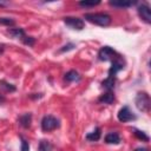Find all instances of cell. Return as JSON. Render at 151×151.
I'll return each mask as SVG.
<instances>
[{
  "label": "cell",
  "instance_id": "obj_23",
  "mask_svg": "<svg viewBox=\"0 0 151 151\" xmlns=\"http://www.w3.org/2000/svg\"><path fill=\"white\" fill-rule=\"evenodd\" d=\"M21 41H22L25 45H27V46H33L34 42H35V39H34L33 37H27V35H26Z\"/></svg>",
  "mask_w": 151,
  "mask_h": 151
},
{
  "label": "cell",
  "instance_id": "obj_6",
  "mask_svg": "<svg viewBox=\"0 0 151 151\" xmlns=\"http://www.w3.org/2000/svg\"><path fill=\"white\" fill-rule=\"evenodd\" d=\"M117 118L119 122L122 123H126V122H131V120H134L136 119V116L132 113V111L130 110L129 106H123L118 113H117Z\"/></svg>",
  "mask_w": 151,
  "mask_h": 151
},
{
  "label": "cell",
  "instance_id": "obj_10",
  "mask_svg": "<svg viewBox=\"0 0 151 151\" xmlns=\"http://www.w3.org/2000/svg\"><path fill=\"white\" fill-rule=\"evenodd\" d=\"M18 123L20 126H22L24 129H28L31 126L32 123V113H24L18 118Z\"/></svg>",
  "mask_w": 151,
  "mask_h": 151
},
{
  "label": "cell",
  "instance_id": "obj_27",
  "mask_svg": "<svg viewBox=\"0 0 151 151\" xmlns=\"http://www.w3.org/2000/svg\"><path fill=\"white\" fill-rule=\"evenodd\" d=\"M4 52V45H0V54Z\"/></svg>",
  "mask_w": 151,
  "mask_h": 151
},
{
  "label": "cell",
  "instance_id": "obj_16",
  "mask_svg": "<svg viewBox=\"0 0 151 151\" xmlns=\"http://www.w3.org/2000/svg\"><path fill=\"white\" fill-rule=\"evenodd\" d=\"M114 84H116V77H107L106 79H104L101 81L103 87L106 88L107 91H111L114 87Z\"/></svg>",
  "mask_w": 151,
  "mask_h": 151
},
{
  "label": "cell",
  "instance_id": "obj_24",
  "mask_svg": "<svg viewBox=\"0 0 151 151\" xmlns=\"http://www.w3.org/2000/svg\"><path fill=\"white\" fill-rule=\"evenodd\" d=\"M20 138H21V151H29V144H28V142L22 136H20Z\"/></svg>",
  "mask_w": 151,
  "mask_h": 151
},
{
  "label": "cell",
  "instance_id": "obj_13",
  "mask_svg": "<svg viewBox=\"0 0 151 151\" xmlns=\"http://www.w3.org/2000/svg\"><path fill=\"white\" fill-rule=\"evenodd\" d=\"M98 101L101 103V104H112L114 101V94L111 92V91H107L106 93L101 94L99 98H98Z\"/></svg>",
  "mask_w": 151,
  "mask_h": 151
},
{
  "label": "cell",
  "instance_id": "obj_5",
  "mask_svg": "<svg viewBox=\"0 0 151 151\" xmlns=\"http://www.w3.org/2000/svg\"><path fill=\"white\" fill-rule=\"evenodd\" d=\"M64 22L68 27H71L72 29L80 31V29H83L85 27V21L83 19H80V18H77V17H65L64 18Z\"/></svg>",
  "mask_w": 151,
  "mask_h": 151
},
{
  "label": "cell",
  "instance_id": "obj_8",
  "mask_svg": "<svg viewBox=\"0 0 151 151\" xmlns=\"http://www.w3.org/2000/svg\"><path fill=\"white\" fill-rule=\"evenodd\" d=\"M137 12L142 20H144L146 24H151V9L147 4L143 2L142 5H139L137 7Z\"/></svg>",
  "mask_w": 151,
  "mask_h": 151
},
{
  "label": "cell",
  "instance_id": "obj_19",
  "mask_svg": "<svg viewBox=\"0 0 151 151\" xmlns=\"http://www.w3.org/2000/svg\"><path fill=\"white\" fill-rule=\"evenodd\" d=\"M0 87H1L4 91H6V92H14V91L17 90L14 85L7 83L6 80H0Z\"/></svg>",
  "mask_w": 151,
  "mask_h": 151
},
{
  "label": "cell",
  "instance_id": "obj_11",
  "mask_svg": "<svg viewBox=\"0 0 151 151\" xmlns=\"http://www.w3.org/2000/svg\"><path fill=\"white\" fill-rule=\"evenodd\" d=\"M110 6L117 7V8H127V7H132L133 5H136V1H125V0H111Z\"/></svg>",
  "mask_w": 151,
  "mask_h": 151
},
{
  "label": "cell",
  "instance_id": "obj_4",
  "mask_svg": "<svg viewBox=\"0 0 151 151\" xmlns=\"http://www.w3.org/2000/svg\"><path fill=\"white\" fill-rule=\"evenodd\" d=\"M118 55V53L110 46H103L99 52H98V58L101 61H107V60H113Z\"/></svg>",
  "mask_w": 151,
  "mask_h": 151
},
{
  "label": "cell",
  "instance_id": "obj_9",
  "mask_svg": "<svg viewBox=\"0 0 151 151\" xmlns=\"http://www.w3.org/2000/svg\"><path fill=\"white\" fill-rule=\"evenodd\" d=\"M80 79L81 78H80L79 73L76 70H70L64 76V80L67 81V83H78V81H80Z\"/></svg>",
  "mask_w": 151,
  "mask_h": 151
},
{
  "label": "cell",
  "instance_id": "obj_18",
  "mask_svg": "<svg viewBox=\"0 0 151 151\" xmlns=\"http://www.w3.org/2000/svg\"><path fill=\"white\" fill-rule=\"evenodd\" d=\"M133 134L138 138V139H140L142 142H149L150 140V138H149V136L144 132V131H140V130H137V129H133Z\"/></svg>",
  "mask_w": 151,
  "mask_h": 151
},
{
  "label": "cell",
  "instance_id": "obj_26",
  "mask_svg": "<svg viewBox=\"0 0 151 151\" xmlns=\"http://www.w3.org/2000/svg\"><path fill=\"white\" fill-rule=\"evenodd\" d=\"M134 151H149V149H146V147H137V149H134Z\"/></svg>",
  "mask_w": 151,
  "mask_h": 151
},
{
  "label": "cell",
  "instance_id": "obj_17",
  "mask_svg": "<svg viewBox=\"0 0 151 151\" xmlns=\"http://www.w3.org/2000/svg\"><path fill=\"white\" fill-rule=\"evenodd\" d=\"M38 151H53V145L50 140H46V139H42L40 140L39 143V149Z\"/></svg>",
  "mask_w": 151,
  "mask_h": 151
},
{
  "label": "cell",
  "instance_id": "obj_14",
  "mask_svg": "<svg viewBox=\"0 0 151 151\" xmlns=\"http://www.w3.org/2000/svg\"><path fill=\"white\" fill-rule=\"evenodd\" d=\"M8 33H9V35H12V37L15 38V39H21V40H22V39L26 37V33H25L24 28H20V27L11 28V29L8 31Z\"/></svg>",
  "mask_w": 151,
  "mask_h": 151
},
{
  "label": "cell",
  "instance_id": "obj_1",
  "mask_svg": "<svg viewBox=\"0 0 151 151\" xmlns=\"http://www.w3.org/2000/svg\"><path fill=\"white\" fill-rule=\"evenodd\" d=\"M84 19L87 20L88 22H92L94 25L101 26V27H106L111 24V15L104 12H99V13H86L84 15Z\"/></svg>",
  "mask_w": 151,
  "mask_h": 151
},
{
  "label": "cell",
  "instance_id": "obj_21",
  "mask_svg": "<svg viewBox=\"0 0 151 151\" xmlns=\"http://www.w3.org/2000/svg\"><path fill=\"white\" fill-rule=\"evenodd\" d=\"M15 24V21L12 18H0V25H5V26H13Z\"/></svg>",
  "mask_w": 151,
  "mask_h": 151
},
{
  "label": "cell",
  "instance_id": "obj_12",
  "mask_svg": "<svg viewBox=\"0 0 151 151\" xmlns=\"http://www.w3.org/2000/svg\"><path fill=\"white\" fill-rule=\"evenodd\" d=\"M105 143L107 144H119L120 143V136L118 132H109L105 136Z\"/></svg>",
  "mask_w": 151,
  "mask_h": 151
},
{
  "label": "cell",
  "instance_id": "obj_25",
  "mask_svg": "<svg viewBox=\"0 0 151 151\" xmlns=\"http://www.w3.org/2000/svg\"><path fill=\"white\" fill-rule=\"evenodd\" d=\"M5 101H6V97H5L4 94H1V93H0V105H1V104H4Z\"/></svg>",
  "mask_w": 151,
  "mask_h": 151
},
{
  "label": "cell",
  "instance_id": "obj_3",
  "mask_svg": "<svg viewBox=\"0 0 151 151\" xmlns=\"http://www.w3.org/2000/svg\"><path fill=\"white\" fill-rule=\"evenodd\" d=\"M59 126H60V122L54 116L47 114V116H44L41 119V129L45 132H51V131L58 129Z\"/></svg>",
  "mask_w": 151,
  "mask_h": 151
},
{
  "label": "cell",
  "instance_id": "obj_7",
  "mask_svg": "<svg viewBox=\"0 0 151 151\" xmlns=\"http://www.w3.org/2000/svg\"><path fill=\"white\" fill-rule=\"evenodd\" d=\"M124 68V60L123 58L118 54L113 60H112V65L109 68V77H116V74L122 71Z\"/></svg>",
  "mask_w": 151,
  "mask_h": 151
},
{
  "label": "cell",
  "instance_id": "obj_20",
  "mask_svg": "<svg viewBox=\"0 0 151 151\" xmlns=\"http://www.w3.org/2000/svg\"><path fill=\"white\" fill-rule=\"evenodd\" d=\"M100 4V1H79L78 2V5L79 6H81V7H94V6H97V5H99Z\"/></svg>",
  "mask_w": 151,
  "mask_h": 151
},
{
  "label": "cell",
  "instance_id": "obj_28",
  "mask_svg": "<svg viewBox=\"0 0 151 151\" xmlns=\"http://www.w3.org/2000/svg\"><path fill=\"white\" fill-rule=\"evenodd\" d=\"M8 5V2H0V6H6Z\"/></svg>",
  "mask_w": 151,
  "mask_h": 151
},
{
  "label": "cell",
  "instance_id": "obj_15",
  "mask_svg": "<svg viewBox=\"0 0 151 151\" xmlns=\"http://www.w3.org/2000/svg\"><path fill=\"white\" fill-rule=\"evenodd\" d=\"M100 136H101V129L100 127H96L92 132L86 134V139L90 140V142H97V140L100 139Z\"/></svg>",
  "mask_w": 151,
  "mask_h": 151
},
{
  "label": "cell",
  "instance_id": "obj_22",
  "mask_svg": "<svg viewBox=\"0 0 151 151\" xmlns=\"http://www.w3.org/2000/svg\"><path fill=\"white\" fill-rule=\"evenodd\" d=\"M76 47V45L73 44V42H68V44H66V45H64L60 50H59V53H65V52H68V51H71V50H73Z\"/></svg>",
  "mask_w": 151,
  "mask_h": 151
},
{
  "label": "cell",
  "instance_id": "obj_2",
  "mask_svg": "<svg viewBox=\"0 0 151 151\" xmlns=\"http://www.w3.org/2000/svg\"><path fill=\"white\" fill-rule=\"evenodd\" d=\"M134 104L139 111L147 112L150 110V105H151L150 96L146 92H138L136 96V99H134Z\"/></svg>",
  "mask_w": 151,
  "mask_h": 151
}]
</instances>
